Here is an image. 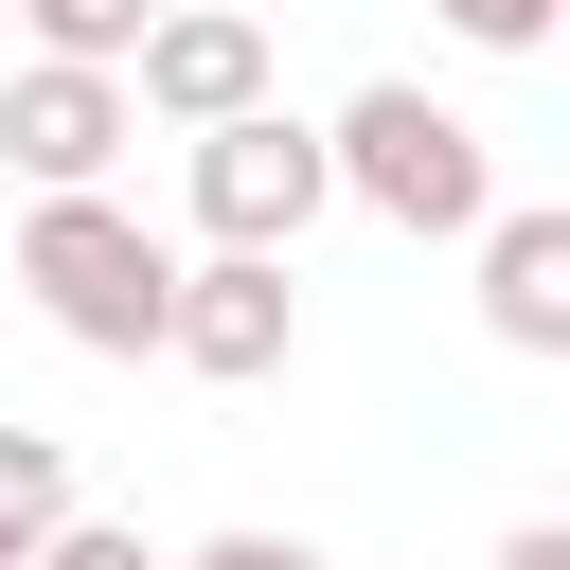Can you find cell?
Listing matches in <instances>:
<instances>
[{"instance_id": "9c48e42d", "label": "cell", "mask_w": 570, "mask_h": 570, "mask_svg": "<svg viewBox=\"0 0 570 570\" xmlns=\"http://www.w3.org/2000/svg\"><path fill=\"white\" fill-rule=\"evenodd\" d=\"M0 18H18V36H36V53H71V71H125V53H142V18H160V0H0Z\"/></svg>"}, {"instance_id": "4fadbf2b", "label": "cell", "mask_w": 570, "mask_h": 570, "mask_svg": "<svg viewBox=\"0 0 570 570\" xmlns=\"http://www.w3.org/2000/svg\"><path fill=\"white\" fill-rule=\"evenodd\" d=\"M499 570H570V517H517V534H499Z\"/></svg>"}, {"instance_id": "52a82bcc", "label": "cell", "mask_w": 570, "mask_h": 570, "mask_svg": "<svg viewBox=\"0 0 570 570\" xmlns=\"http://www.w3.org/2000/svg\"><path fill=\"white\" fill-rule=\"evenodd\" d=\"M481 321L517 356H570V214L552 196H499L481 214Z\"/></svg>"}, {"instance_id": "7a4b0ae2", "label": "cell", "mask_w": 570, "mask_h": 570, "mask_svg": "<svg viewBox=\"0 0 570 570\" xmlns=\"http://www.w3.org/2000/svg\"><path fill=\"white\" fill-rule=\"evenodd\" d=\"M18 285L71 356H160V303H178V249L125 214V196H36L18 214Z\"/></svg>"}, {"instance_id": "277c9868", "label": "cell", "mask_w": 570, "mask_h": 570, "mask_svg": "<svg viewBox=\"0 0 570 570\" xmlns=\"http://www.w3.org/2000/svg\"><path fill=\"white\" fill-rule=\"evenodd\" d=\"M160 356H178V374H214V392L285 374V356H303V285H285V249H196V267H178V303H160Z\"/></svg>"}, {"instance_id": "ba28073f", "label": "cell", "mask_w": 570, "mask_h": 570, "mask_svg": "<svg viewBox=\"0 0 570 570\" xmlns=\"http://www.w3.org/2000/svg\"><path fill=\"white\" fill-rule=\"evenodd\" d=\"M53 517H71V445H53V428H0V570H18Z\"/></svg>"}, {"instance_id": "6da1fadb", "label": "cell", "mask_w": 570, "mask_h": 570, "mask_svg": "<svg viewBox=\"0 0 570 570\" xmlns=\"http://www.w3.org/2000/svg\"><path fill=\"white\" fill-rule=\"evenodd\" d=\"M321 160H338V196L392 214V232H481V214H499V142H481L445 89H410V71H374V89L321 125Z\"/></svg>"}, {"instance_id": "7c38bea8", "label": "cell", "mask_w": 570, "mask_h": 570, "mask_svg": "<svg viewBox=\"0 0 570 570\" xmlns=\"http://www.w3.org/2000/svg\"><path fill=\"white\" fill-rule=\"evenodd\" d=\"M160 570H338L321 534H196V552H160Z\"/></svg>"}, {"instance_id": "5b68a950", "label": "cell", "mask_w": 570, "mask_h": 570, "mask_svg": "<svg viewBox=\"0 0 570 570\" xmlns=\"http://www.w3.org/2000/svg\"><path fill=\"white\" fill-rule=\"evenodd\" d=\"M125 142H142L125 71H71V53H18V71H0V160H18L36 196H107Z\"/></svg>"}, {"instance_id": "30bf717a", "label": "cell", "mask_w": 570, "mask_h": 570, "mask_svg": "<svg viewBox=\"0 0 570 570\" xmlns=\"http://www.w3.org/2000/svg\"><path fill=\"white\" fill-rule=\"evenodd\" d=\"M18 570H160V552H142V534H125V517H89V499H71V517H53V534H36V552H18Z\"/></svg>"}, {"instance_id": "8992f818", "label": "cell", "mask_w": 570, "mask_h": 570, "mask_svg": "<svg viewBox=\"0 0 570 570\" xmlns=\"http://www.w3.org/2000/svg\"><path fill=\"white\" fill-rule=\"evenodd\" d=\"M125 107L142 125H232V107H267V18H232V0H160L142 18V53H125Z\"/></svg>"}, {"instance_id": "3957f363", "label": "cell", "mask_w": 570, "mask_h": 570, "mask_svg": "<svg viewBox=\"0 0 570 570\" xmlns=\"http://www.w3.org/2000/svg\"><path fill=\"white\" fill-rule=\"evenodd\" d=\"M321 196H338L321 125H285V107L196 125V249H303V232H321Z\"/></svg>"}, {"instance_id": "8fae6325", "label": "cell", "mask_w": 570, "mask_h": 570, "mask_svg": "<svg viewBox=\"0 0 570 570\" xmlns=\"http://www.w3.org/2000/svg\"><path fill=\"white\" fill-rule=\"evenodd\" d=\"M428 18H445L463 53H534V36H552V0H428Z\"/></svg>"}]
</instances>
